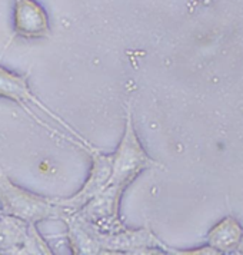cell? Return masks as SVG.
<instances>
[{"mask_svg":"<svg viewBox=\"0 0 243 255\" xmlns=\"http://www.w3.org/2000/svg\"><path fill=\"white\" fill-rule=\"evenodd\" d=\"M0 98L14 101L35 119L37 124L49 129L50 132L60 135L62 138L79 146L81 149L92 153L96 148L84 139L78 130H75L66 121L56 115L50 108H47L29 88L26 76L16 75L4 68H0Z\"/></svg>","mask_w":243,"mask_h":255,"instance_id":"obj_1","label":"cell"},{"mask_svg":"<svg viewBox=\"0 0 243 255\" xmlns=\"http://www.w3.org/2000/svg\"><path fill=\"white\" fill-rule=\"evenodd\" d=\"M0 204L3 214L27 224L65 218V214L56 205L55 199L37 195L29 189L16 185L3 172H0Z\"/></svg>","mask_w":243,"mask_h":255,"instance_id":"obj_2","label":"cell"},{"mask_svg":"<svg viewBox=\"0 0 243 255\" xmlns=\"http://www.w3.org/2000/svg\"><path fill=\"white\" fill-rule=\"evenodd\" d=\"M151 166H158V163L146 153L142 146L138 133L133 127L132 111L130 106H126V118H125V130L119 146L115 153H112V176L109 184L122 185L128 188L136 176Z\"/></svg>","mask_w":243,"mask_h":255,"instance_id":"obj_3","label":"cell"},{"mask_svg":"<svg viewBox=\"0 0 243 255\" xmlns=\"http://www.w3.org/2000/svg\"><path fill=\"white\" fill-rule=\"evenodd\" d=\"M126 191V186L109 184L100 194L92 198L86 205H83L76 215L81 220L92 224L99 231L116 232L126 228L120 220V201Z\"/></svg>","mask_w":243,"mask_h":255,"instance_id":"obj_4","label":"cell"},{"mask_svg":"<svg viewBox=\"0 0 243 255\" xmlns=\"http://www.w3.org/2000/svg\"><path fill=\"white\" fill-rule=\"evenodd\" d=\"M93 231L99 243L102 254L103 253L106 254H113V253L155 254V253H161V250H166L162 241H159V238L148 228H142V230L123 228L116 232H102L96 227H93Z\"/></svg>","mask_w":243,"mask_h":255,"instance_id":"obj_5","label":"cell"},{"mask_svg":"<svg viewBox=\"0 0 243 255\" xmlns=\"http://www.w3.org/2000/svg\"><path fill=\"white\" fill-rule=\"evenodd\" d=\"M90 156L93 159L92 168L81 189L73 197L55 199L65 217L78 212L83 205H86L92 198L100 194L109 185L112 176V155H103L99 149H96Z\"/></svg>","mask_w":243,"mask_h":255,"instance_id":"obj_6","label":"cell"},{"mask_svg":"<svg viewBox=\"0 0 243 255\" xmlns=\"http://www.w3.org/2000/svg\"><path fill=\"white\" fill-rule=\"evenodd\" d=\"M14 26L26 37L43 36L47 32L46 13L33 0H16Z\"/></svg>","mask_w":243,"mask_h":255,"instance_id":"obj_7","label":"cell"},{"mask_svg":"<svg viewBox=\"0 0 243 255\" xmlns=\"http://www.w3.org/2000/svg\"><path fill=\"white\" fill-rule=\"evenodd\" d=\"M62 221L66 222L69 232L70 250L73 254H102L93 227L79 215L70 214Z\"/></svg>","mask_w":243,"mask_h":255,"instance_id":"obj_8","label":"cell"},{"mask_svg":"<svg viewBox=\"0 0 243 255\" xmlns=\"http://www.w3.org/2000/svg\"><path fill=\"white\" fill-rule=\"evenodd\" d=\"M27 235V222L3 214L0 217V254H22Z\"/></svg>","mask_w":243,"mask_h":255,"instance_id":"obj_9","label":"cell"},{"mask_svg":"<svg viewBox=\"0 0 243 255\" xmlns=\"http://www.w3.org/2000/svg\"><path fill=\"white\" fill-rule=\"evenodd\" d=\"M243 231L239 224L232 217H228L220 224H218L212 231L209 232L208 240L212 248H215L218 253L225 251L229 253L233 250H238V245L241 243Z\"/></svg>","mask_w":243,"mask_h":255,"instance_id":"obj_10","label":"cell"},{"mask_svg":"<svg viewBox=\"0 0 243 255\" xmlns=\"http://www.w3.org/2000/svg\"><path fill=\"white\" fill-rule=\"evenodd\" d=\"M22 254H53L36 230V224H29V235Z\"/></svg>","mask_w":243,"mask_h":255,"instance_id":"obj_11","label":"cell"},{"mask_svg":"<svg viewBox=\"0 0 243 255\" xmlns=\"http://www.w3.org/2000/svg\"><path fill=\"white\" fill-rule=\"evenodd\" d=\"M238 251H239V253H243V235L242 238H241V243L238 245Z\"/></svg>","mask_w":243,"mask_h":255,"instance_id":"obj_12","label":"cell"},{"mask_svg":"<svg viewBox=\"0 0 243 255\" xmlns=\"http://www.w3.org/2000/svg\"><path fill=\"white\" fill-rule=\"evenodd\" d=\"M1 215H3V211H1V209H0V217H1Z\"/></svg>","mask_w":243,"mask_h":255,"instance_id":"obj_13","label":"cell"}]
</instances>
